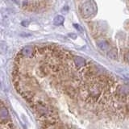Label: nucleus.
<instances>
[{
	"mask_svg": "<svg viewBox=\"0 0 129 129\" xmlns=\"http://www.w3.org/2000/svg\"><path fill=\"white\" fill-rule=\"evenodd\" d=\"M97 12V6L94 1L88 0L84 3L81 7V14L85 19H89L95 15Z\"/></svg>",
	"mask_w": 129,
	"mask_h": 129,
	"instance_id": "obj_1",
	"label": "nucleus"
},
{
	"mask_svg": "<svg viewBox=\"0 0 129 129\" xmlns=\"http://www.w3.org/2000/svg\"><path fill=\"white\" fill-rule=\"evenodd\" d=\"M35 49L33 47L31 46H26L22 48V50L20 51V55L25 57H31L34 55Z\"/></svg>",
	"mask_w": 129,
	"mask_h": 129,
	"instance_id": "obj_2",
	"label": "nucleus"
},
{
	"mask_svg": "<svg viewBox=\"0 0 129 129\" xmlns=\"http://www.w3.org/2000/svg\"><path fill=\"white\" fill-rule=\"evenodd\" d=\"M29 23H30V22L27 21V20H23V21H22V23H21V24L23 27H27V25Z\"/></svg>",
	"mask_w": 129,
	"mask_h": 129,
	"instance_id": "obj_8",
	"label": "nucleus"
},
{
	"mask_svg": "<svg viewBox=\"0 0 129 129\" xmlns=\"http://www.w3.org/2000/svg\"><path fill=\"white\" fill-rule=\"evenodd\" d=\"M69 36H70V37L73 38V39H76V38H77V35H75V34H72V33H70Z\"/></svg>",
	"mask_w": 129,
	"mask_h": 129,
	"instance_id": "obj_10",
	"label": "nucleus"
},
{
	"mask_svg": "<svg viewBox=\"0 0 129 129\" xmlns=\"http://www.w3.org/2000/svg\"><path fill=\"white\" fill-rule=\"evenodd\" d=\"M64 21V18L62 15H56L53 19V23L56 26H59L63 24Z\"/></svg>",
	"mask_w": 129,
	"mask_h": 129,
	"instance_id": "obj_6",
	"label": "nucleus"
},
{
	"mask_svg": "<svg viewBox=\"0 0 129 129\" xmlns=\"http://www.w3.org/2000/svg\"><path fill=\"white\" fill-rule=\"evenodd\" d=\"M74 27L76 28V29L77 30H78V31H82V28H81V27L78 25V24H77V23H74Z\"/></svg>",
	"mask_w": 129,
	"mask_h": 129,
	"instance_id": "obj_9",
	"label": "nucleus"
},
{
	"mask_svg": "<svg viewBox=\"0 0 129 129\" xmlns=\"http://www.w3.org/2000/svg\"><path fill=\"white\" fill-rule=\"evenodd\" d=\"M74 60L76 66H78V67H83L86 66V60H85L84 58L81 57V56H74Z\"/></svg>",
	"mask_w": 129,
	"mask_h": 129,
	"instance_id": "obj_4",
	"label": "nucleus"
},
{
	"mask_svg": "<svg viewBox=\"0 0 129 129\" xmlns=\"http://www.w3.org/2000/svg\"><path fill=\"white\" fill-rule=\"evenodd\" d=\"M9 118V112L7 108L4 106H0V119L3 121H7Z\"/></svg>",
	"mask_w": 129,
	"mask_h": 129,
	"instance_id": "obj_3",
	"label": "nucleus"
},
{
	"mask_svg": "<svg viewBox=\"0 0 129 129\" xmlns=\"http://www.w3.org/2000/svg\"><path fill=\"white\" fill-rule=\"evenodd\" d=\"M97 45H98V47L101 50H103V51L107 50V48H109V44L104 40H99V41L97 42Z\"/></svg>",
	"mask_w": 129,
	"mask_h": 129,
	"instance_id": "obj_5",
	"label": "nucleus"
},
{
	"mask_svg": "<svg viewBox=\"0 0 129 129\" xmlns=\"http://www.w3.org/2000/svg\"><path fill=\"white\" fill-rule=\"evenodd\" d=\"M44 1L47 2V3H51V2L52 1V0H44Z\"/></svg>",
	"mask_w": 129,
	"mask_h": 129,
	"instance_id": "obj_12",
	"label": "nucleus"
},
{
	"mask_svg": "<svg viewBox=\"0 0 129 129\" xmlns=\"http://www.w3.org/2000/svg\"><path fill=\"white\" fill-rule=\"evenodd\" d=\"M126 60H127V61L129 62V52H128L126 54Z\"/></svg>",
	"mask_w": 129,
	"mask_h": 129,
	"instance_id": "obj_11",
	"label": "nucleus"
},
{
	"mask_svg": "<svg viewBox=\"0 0 129 129\" xmlns=\"http://www.w3.org/2000/svg\"><path fill=\"white\" fill-rule=\"evenodd\" d=\"M108 56L110 58H111V59H116L117 58V56H118V52H117V50L115 49H111V51H109V52H108Z\"/></svg>",
	"mask_w": 129,
	"mask_h": 129,
	"instance_id": "obj_7",
	"label": "nucleus"
}]
</instances>
